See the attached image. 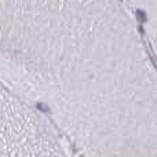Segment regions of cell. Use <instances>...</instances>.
Listing matches in <instances>:
<instances>
[{"mask_svg":"<svg viewBox=\"0 0 157 157\" xmlns=\"http://www.w3.org/2000/svg\"><path fill=\"white\" fill-rule=\"evenodd\" d=\"M0 157H69L51 123L1 84Z\"/></svg>","mask_w":157,"mask_h":157,"instance_id":"2","label":"cell"},{"mask_svg":"<svg viewBox=\"0 0 157 157\" xmlns=\"http://www.w3.org/2000/svg\"><path fill=\"white\" fill-rule=\"evenodd\" d=\"M0 84L69 157H157V84L124 0H0Z\"/></svg>","mask_w":157,"mask_h":157,"instance_id":"1","label":"cell"}]
</instances>
